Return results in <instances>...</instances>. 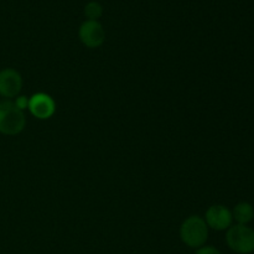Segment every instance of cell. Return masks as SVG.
Instances as JSON below:
<instances>
[{
	"mask_svg": "<svg viewBox=\"0 0 254 254\" xmlns=\"http://www.w3.org/2000/svg\"><path fill=\"white\" fill-rule=\"evenodd\" d=\"M26 126V117L11 99L0 101V133L17 135Z\"/></svg>",
	"mask_w": 254,
	"mask_h": 254,
	"instance_id": "cell-1",
	"label": "cell"
},
{
	"mask_svg": "<svg viewBox=\"0 0 254 254\" xmlns=\"http://www.w3.org/2000/svg\"><path fill=\"white\" fill-rule=\"evenodd\" d=\"M180 238L190 248H197L205 246L208 238V227L205 220L200 216H190L183 222L180 227Z\"/></svg>",
	"mask_w": 254,
	"mask_h": 254,
	"instance_id": "cell-2",
	"label": "cell"
},
{
	"mask_svg": "<svg viewBox=\"0 0 254 254\" xmlns=\"http://www.w3.org/2000/svg\"><path fill=\"white\" fill-rule=\"evenodd\" d=\"M226 243L233 252L251 254L254 252V230L247 225L231 226L226 233Z\"/></svg>",
	"mask_w": 254,
	"mask_h": 254,
	"instance_id": "cell-3",
	"label": "cell"
},
{
	"mask_svg": "<svg viewBox=\"0 0 254 254\" xmlns=\"http://www.w3.org/2000/svg\"><path fill=\"white\" fill-rule=\"evenodd\" d=\"M79 40L88 49L102 46L106 40V31L98 20H86L78 29Z\"/></svg>",
	"mask_w": 254,
	"mask_h": 254,
	"instance_id": "cell-4",
	"label": "cell"
},
{
	"mask_svg": "<svg viewBox=\"0 0 254 254\" xmlns=\"http://www.w3.org/2000/svg\"><path fill=\"white\" fill-rule=\"evenodd\" d=\"M21 88L22 77L16 69L4 68L0 71V96L2 98H16Z\"/></svg>",
	"mask_w": 254,
	"mask_h": 254,
	"instance_id": "cell-5",
	"label": "cell"
},
{
	"mask_svg": "<svg viewBox=\"0 0 254 254\" xmlns=\"http://www.w3.org/2000/svg\"><path fill=\"white\" fill-rule=\"evenodd\" d=\"M27 109L30 113L37 119H45L51 118L56 112V103H55L54 98L46 93H35L29 98V107Z\"/></svg>",
	"mask_w": 254,
	"mask_h": 254,
	"instance_id": "cell-6",
	"label": "cell"
},
{
	"mask_svg": "<svg viewBox=\"0 0 254 254\" xmlns=\"http://www.w3.org/2000/svg\"><path fill=\"white\" fill-rule=\"evenodd\" d=\"M205 222L208 228L215 231H225L232 226V212L223 205H212L205 215Z\"/></svg>",
	"mask_w": 254,
	"mask_h": 254,
	"instance_id": "cell-7",
	"label": "cell"
},
{
	"mask_svg": "<svg viewBox=\"0 0 254 254\" xmlns=\"http://www.w3.org/2000/svg\"><path fill=\"white\" fill-rule=\"evenodd\" d=\"M232 217L237 221L238 225H247L254 218L253 206L248 202L237 203L233 208Z\"/></svg>",
	"mask_w": 254,
	"mask_h": 254,
	"instance_id": "cell-8",
	"label": "cell"
},
{
	"mask_svg": "<svg viewBox=\"0 0 254 254\" xmlns=\"http://www.w3.org/2000/svg\"><path fill=\"white\" fill-rule=\"evenodd\" d=\"M103 14V7L98 1H89L84 6V15L88 19L87 20H98Z\"/></svg>",
	"mask_w": 254,
	"mask_h": 254,
	"instance_id": "cell-9",
	"label": "cell"
},
{
	"mask_svg": "<svg viewBox=\"0 0 254 254\" xmlns=\"http://www.w3.org/2000/svg\"><path fill=\"white\" fill-rule=\"evenodd\" d=\"M195 254H222L220 250H217L213 246H202V247L197 248Z\"/></svg>",
	"mask_w": 254,
	"mask_h": 254,
	"instance_id": "cell-10",
	"label": "cell"
},
{
	"mask_svg": "<svg viewBox=\"0 0 254 254\" xmlns=\"http://www.w3.org/2000/svg\"><path fill=\"white\" fill-rule=\"evenodd\" d=\"M14 103L17 108L21 109V111L24 112L25 109H27V107H29V98H27L26 96H17L16 98H15Z\"/></svg>",
	"mask_w": 254,
	"mask_h": 254,
	"instance_id": "cell-11",
	"label": "cell"
}]
</instances>
